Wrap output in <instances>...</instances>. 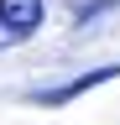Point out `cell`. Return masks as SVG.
<instances>
[{"label": "cell", "instance_id": "6da1fadb", "mask_svg": "<svg viewBox=\"0 0 120 125\" xmlns=\"http://www.w3.org/2000/svg\"><path fill=\"white\" fill-rule=\"evenodd\" d=\"M42 0H0V47H16L42 26Z\"/></svg>", "mask_w": 120, "mask_h": 125}, {"label": "cell", "instance_id": "7a4b0ae2", "mask_svg": "<svg viewBox=\"0 0 120 125\" xmlns=\"http://www.w3.org/2000/svg\"><path fill=\"white\" fill-rule=\"evenodd\" d=\"M115 73H120L115 62H110V68H94V73H78V78H68V83L37 94V104H42V109H57V104H68V99H78V94H89L94 83H104V78H115Z\"/></svg>", "mask_w": 120, "mask_h": 125}, {"label": "cell", "instance_id": "3957f363", "mask_svg": "<svg viewBox=\"0 0 120 125\" xmlns=\"http://www.w3.org/2000/svg\"><path fill=\"white\" fill-rule=\"evenodd\" d=\"M110 5H120V0H94V5H84V10H78V26H89L94 16H104Z\"/></svg>", "mask_w": 120, "mask_h": 125}]
</instances>
